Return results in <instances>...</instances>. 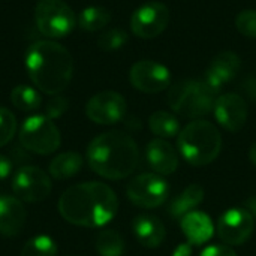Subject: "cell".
Masks as SVG:
<instances>
[{"mask_svg": "<svg viewBox=\"0 0 256 256\" xmlns=\"http://www.w3.org/2000/svg\"><path fill=\"white\" fill-rule=\"evenodd\" d=\"M200 256H237V254L228 244H212L206 248Z\"/></svg>", "mask_w": 256, "mask_h": 256, "instance_id": "cell-31", "label": "cell"}, {"mask_svg": "<svg viewBox=\"0 0 256 256\" xmlns=\"http://www.w3.org/2000/svg\"><path fill=\"white\" fill-rule=\"evenodd\" d=\"M126 99L112 90H105L92 96L86 105L87 117L98 124H116L126 116Z\"/></svg>", "mask_w": 256, "mask_h": 256, "instance_id": "cell-12", "label": "cell"}, {"mask_svg": "<svg viewBox=\"0 0 256 256\" xmlns=\"http://www.w3.org/2000/svg\"><path fill=\"white\" fill-rule=\"evenodd\" d=\"M182 231L192 246H201L213 237L214 226L208 214L190 212L182 218Z\"/></svg>", "mask_w": 256, "mask_h": 256, "instance_id": "cell-19", "label": "cell"}, {"mask_svg": "<svg viewBox=\"0 0 256 256\" xmlns=\"http://www.w3.org/2000/svg\"><path fill=\"white\" fill-rule=\"evenodd\" d=\"M72 256H74V255H72Z\"/></svg>", "mask_w": 256, "mask_h": 256, "instance_id": "cell-36", "label": "cell"}, {"mask_svg": "<svg viewBox=\"0 0 256 256\" xmlns=\"http://www.w3.org/2000/svg\"><path fill=\"white\" fill-rule=\"evenodd\" d=\"M34 22L44 36L57 39L74 30L76 16L64 0H39L34 6Z\"/></svg>", "mask_w": 256, "mask_h": 256, "instance_id": "cell-7", "label": "cell"}, {"mask_svg": "<svg viewBox=\"0 0 256 256\" xmlns=\"http://www.w3.org/2000/svg\"><path fill=\"white\" fill-rule=\"evenodd\" d=\"M177 147L188 164L206 166L219 156L222 150V136L213 123L195 120L180 130Z\"/></svg>", "mask_w": 256, "mask_h": 256, "instance_id": "cell-4", "label": "cell"}, {"mask_svg": "<svg viewBox=\"0 0 256 256\" xmlns=\"http://www.w3.org/2000/svg\"><path fill=\"white\" fill-rule=\"evenodd\" d=\"M148 128L150 130L165 140V138H172L180 134V123L176 116L166 111H156L150 116L148 118Z\"/></svg>", "mask_w": 256, "mask_h": 256, "instance_id": "cell-22", "label": "cell"}, {"mask_svg": "<svg viewBox=\"0 0 256 256\" xmlns=\"http://www.w3.org/2000/svg\"><path fill=\"white\" fill-rule=\"evenodd\" d=\"M249 159H250V162L256 166V142L255 144H252V147H250V150H249Z\"/></svg>", "mask_w": 256, "mask_h": 256, "instance_id": "cell-35", "label": "cell"}, {"mask_svg": "<svg viewBox=\"0 0 256 256\" xmlns=\"http://www.w3.org/2000/svg\"><path fill=\"white\" fill-rule=\"evenodd\" d=\"M68 106H69L68 99L63 98V96H60V94H56V96H52V98L46 102L45 111H44L45 114H44V116H46V117L51 118V120L58 118V117H62V116L64 114V111L68 110Z\"/></svg>", "mask_w": 256, "mask_h": 256, "instance_id": "cell-30", "label": "cell"}, {"mask_svg": "<svg viewBox=\"0 0 256 256\" xmlns=\"http://www.w3.org/2000/svg\"><path fill=\"white\" fill-rule=\"evenodd\" d=\"M218 93L204 78L184 80L170 88L168 104L177 114L186 118H200L214 108Z\"/></svg>", "mask_w": 256, "mask_h": 256, "instance_id": "cell-5", "label": "cell"}, {"mask_svg": "<svg viewBox=\"0 0 256 256\" xmlns=\"http://www.w3.org/2000/svg\"><path fill=\"white\" fill-rule=\"evenodd\" d=\"M60 216L76 226L100 228L111 222L118 210L116 192L100 182L78 183L66 189L58 200Z\"/></svg>", "mask_w": 256, "mask_h": 256, "instance_id": "cell-1", "label": "cell"}, {"mask_svg": "<svg viewBox=\"0 0 256 256\" xmlns=\"http://www.w3.org/2000/svg\"><path fill=\"white\" fill-rule=\"evenodd\" d=\"M26 224L22 202L9 195H0V234L4 237L18 236Z\"/></svg>", "mask_w": 256, "mask_h": 256, "instance_id": "cell-17", "label": "cell"}, {"mask_svg": "<svg viewBox=\"0 0 256 256\" xmlns=\"http://www.w3.org/2000/svg\"><path fill=\"white\" fill-rule=\"evenodd\" d=\"M242 68L240 57L232 51H224L219 52L208 64L204 80L210 87H213L216 92H219L225 84H228L231 80H234Z\"/></svg>", "mask_w": 256, "mask_h": 256, "instance_id": "cell-15", "label": "cell"}, {"mask_svg": "<svg viewBox=\"0 0 256 256\" xmlns=\"http://www.w3.org/2000/svg\"><path fill=\"white\" fill-rule=\"evenodd\" d=\"M147 162L159 176H171L178 168V154L176 148L165 140L156 138L146 147Z\"/></svg>", "mask_w": 256, "mask_h": 256, "instance_id": "cell-16", "label": "cell"}, {"mask_svg": "<svg viewBox=\"0 0 256 256\" xmlns=\"http://www.w3.org/2000/svg\"><path fill=\"white\" fill-rule=\"evenodd\" d=\"M170 18L171 14L166 4L160 2H150L140 6L132 14L130 28L138 38L153 39L168 27Z\"/></svg>", "mask_w": 256, "mask_h": 256, "instance_id": "cell-10", "label": "cell"}, {"mask_svg": "<svg viewBox=\"0 0 256 256\" xmlns=\"http://www.w3.org/2000/svg\"><path fill=\"white\" fill-rule=\"evenodd\" d=\"M255 230V218L242 207H234L220 214L218 220V234L228 246L246 243Z\"/></svg>", "mask_w": 256, "mask_h": 256, "instance_id": "cell-11", "label": "cell"}, {"mask_svg": "<svg viewBox=\"0 0 256 256\" xmlns=\"http://www.w3.org/2000/svg\"><path fill=\"white\" fill-rule=\"evenodd\" d=\"M16 132V118L8 110L0 106V147H4Z\"/></svg>", "mask_w": 256, "mask_h": 256, "instance_id": "cell-28", "label": "cell"}, {"mask_svg": "<svg viewBox=\"0 0 256 256\" xmlns=\"http://www.w3.org/2000/svg\"><path fill=\"white\" fill-rule=\"evenodd\" d=\"M237 30L246 36L256 39V9H244L236 18Z\"/></svg>", "mask_w": 256, "mask_h": 256, "instance_id": "cell-29", "label": "cell"}, {"mask_svg": "<svg viewBox=\"0 0 256 256\" xmlns=\"http://www.w3.org/2000/svg\"><path fill=\"white\" fill-rule=\"evenodd\" d=\"M94 246L99 256H123L124 254V240L114 230L99 232Z\"/></svg>", "mask_w": 256, "mask_h": 256, "instance_id": "cell-25", "label": "cell"}, {"mask_svg": "<svg viewBox=\"0 0 256 256\" xmlns=\"http://www.w3.org/2000/svg\"><path fill=\"white\" fill-rule=\"evenodd\" d=\"M90 168L108 180H123L138 166L140 152L135 140L122 130L98 135L87 148Z\"/></svg>", "mask_w": 256, "mask_h": 256, "instance_id": "cell-3", "label": "cell"}, {"mask_svg": "<svg viewBox=\"0 0 256 256\" xmlns=\"http://www.w3.org/2000/svg\"><path fill=\"white\" fill-rule=\"evenodd\" d=\"M51 189L52 184L48 174L38 166H22L12 178V190L24 202H40L50 196Z\"/></svg>", "mask_w": 256, "mask_h": 256, "instance_id": "cell-9", "label": "cell"}, {"mask_svg": "<svg viewBox=\"0 0 256 256\" xmlns=\"http://www.w3.org/2000/svg\"><path fill=\"white\" fill-rule=\"evenodd\" d=\"M21 146L36 154H51L60 144L62 136L56 123L44 114L27 117L20 128Z\"/></svg>", "mask_w": 256, "mask_h": 256, "instance_id": "cell-6", "label": "cell"}, {"mask_svg": "<svg viewBox=\"0 0 256 256\" xmlns=\"http://www.w3.org/2000/svg\"><path fill=\"white\" fill-rule=\"evenodd\" d=\"M57 244L48 236H36L30 238L21 249V256H56Z\"/></svg>", "mask_w": 256, "mask_h": 256, "instance_id": "cell-26", "label": "cell"}, {"mask_svg": "<svg viewBox=\"0 0 256 256\" xmlns=\"http://www.w3.org/2000/svg\"><path fill=\"white\" fill-rule=\"evenodd\" d=\"M130 84L142 93H159L171 86V74L166 66L154 60H140L129 72Z\"/></svg>", "mask_w": 256, "mask_h": 256, "instance_id": "cell-13", "label": "cell"}, {"mask_svg": "<svg viewBox=\"0 0 256 256\" xmlns=\"http://www.w3.org/2000/svg\"><path fill=\"white\" fill-rule=\"evenodd\" d=\"M192 252H194V246L186 242V243H180L174 252H172V256H192Z\"/></svg>", "mask_w": 256, "mask_h": 256, "instance_id": "cell-33", "label": "cell"}, {"mask_svg": "<svg viewBox=\"0 0 256 256\" xmlns=\"http://www.w3.org/2000/svg\"><path fill=\"white\" fill-rule=\"evenodd\" d=\"M204 189L200 184H190L172 198L168 207V213L172 218L182 219L188 213L194 212L204 201Z\"/></svg>", "mask_w": 256, "mask_h": 256, "instance_id": "cell-20", "label": "cell"}, {"mask_svg": "<svg viewBox=\"0 0 256 256\" xmlns=\"http://www.w3.org/2000/svg\"><path fill=\"white\" fill-rule=\"evenodd\" d=\"M28 78L42 93L60 94L70 82L74 62L70 52L54 40H38L26 54Z\"/></svg>", "mask_w": 256, "mask_h": 256, "instance_id": "cell-2", "label": "cell"}, {"mask_svg": "<svg viewBox=\"0 0 256 256\" xmlns=\"http://www.w3.org/2000/svg\"><path fill=\"white\" fill-rule=\"evenodd\" d=\"M110 21L111 12L102 6H87L80 12L76 18L78 26L86 32H98L104 28Z\"/></svg>", "mask_w": 256, "mask_h": 256, "instance_id": "cell-23", "label": "cell"}, {"mask_svg": "<svg viewBox=\"0 0 256 256\" xmlns=\"http://www.w3.org/2000/svg\"><path fill=\"white\" fill-rule=\"evenodd\" d=\"M126 195L136 207L156 208L168 200L170 186L159 174H141L128 183Z\"/></svg>", "mask_w": 256, "mask_h": 256, "instance_id": "cell-8", "label": "cell"}, {"mask_svg": "<svg viewBox=\"0 0 256 256\" xmlns=\"http://www.w3.org/2000/svg\"><path fill=\"white\" fill-rule=\"evenodd\" d=\"M12 172V162L6 156L0 154V180H4Z\"/></svg>", "mask_w": 256, "mask_h": 256, "instance_id": "cell-32", "label": "cell"}, {"mask_svg": "<svg viewBox=\"0 0 256 256\" xmlns=\"http://www.w3.org/2000/svg\"><path fill=\"white\" fill-rule=\"evenodd\" d=\"M246 210L256 219V196H252L246 201Z\"/></svg>", "mask_w": 256, "mask_h": 256, "instance_id": "cell-34", "label": "cell"}, {"mask_svg": "<svg viewBox=\"0 0 256 256\" xmlns=\"http://www.w3.org/2000/svg\"><path fill=\"white\" fill-rule=\"evenodd\" d=\"M132 230L138 243L148 249L159 248L166 236L165 225L158 218L148 214H141L135 218L132 224Z\"/></svg>", "mask_w": 256, "mask_h": 256, "instance_id": "cell-18", "label": "cell"}, {"mask_svg": "<svg viewBox=\"0 0 256 256\" xmlns=\"http://www.w3.org/2000/svg\"><path fill=\"white\" fill-rule=\"evenodd\" d=\"M128 42V33L122 28H111L104 32L98 38V46L104 51H116L124 46Z\"/></svg>", "mask_w": 256, "mask_h": 256, "instance_id": "cell-27", "label": "cell"}, {"mask_svg": "<svg viewBox=\"0 0 256 256\" xmlns=\"http://www.w3.org/2000/svg\"><path fill=\"white\" fill-rule=\"evenodd\" d=\"M10 102L16 110L30 112V111H36L42 105V96L34 87L21 84L12 88Z\"/></svg>", "mask_w": 256, "mask_h": 256, "instance_id": "cell-24", "label": "cell"}, {"mask_svg": "<svg viewBox=\"0 0 256 256\" xmlns=\"http://www.w3.org/2000/svg\"><path fill=\"white\" fill-rule=\"evenodd\" d=\"M82 168V156L76 152H64L50 162V176L56 180H68Z\"/></svg>", "mask_w": 256, "mask_h": 256, "instance_id": "cell-21", "label": "cell"}, {"mask_svg": "<svg viewBox=\"0 0 256 256\" xmlns=\"http://www.w3.org/2000/svg\"><path fill=\"white\" fill-rule=\"evenodd\" d=\"M213 110L218 123L228 132H238L246 124L248 104L237 93H225L218 96Z\"/></svg>", "mask_w": 256, "mask_h": 256, "instance_id": "cell-14", "label": "cell"}]
</instances>
